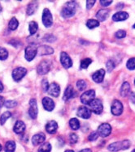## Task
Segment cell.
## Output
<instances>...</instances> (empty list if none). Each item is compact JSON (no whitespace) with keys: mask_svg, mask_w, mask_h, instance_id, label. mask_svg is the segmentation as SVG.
Returning a JSON list of instances; mask_svg holds the SVG:
<instances>
[{"mask_svg":"<svg viewBox=\"0 0 135 152\" xmlns=\"http://www.w3.org/2000/svg\"><path fill=\"white\" fill-rule=\"evenodd\" d=\"M76 7H77V4H76V2H74V1L68 2L62 9V16L65 19L73 17L76 13Z\"/></svg>","mask_w":135,"mask_h":152,"instance_id":"1","label":"cell"},{"mask_svg":"<svg viewBox=\"0 0 135 152\" xmlns=\"http://www.w3.org/2000/svg\"><path fill=\"white\" fill-rule=\"evenodd\" d=\"M129 146H130V142L129 140H125L110 144L108 146V150L110 151L116 152L120 150L129 149Z\"/></svg>","mask_w":135,"mask_h":152,"instance_id":"2","label":"cell"},{"mask_svg":"<svg viewBox=\"0 0 135 152\" xmlns=\"http://www.w3.org/2000/svg\"><path fill=\"white\" fill-rule=\"evenodd\" d=\"M89 106L90 108V111L96 114H101L103 112V106L102 101L99 99H94L89 104Z\"/></svg>","mask_w":135,"mask_h":152,"instance_id":"3","label":"cell"},{"mask_svg":"<svg viewBox=\"0 0 135 152\" xmlns=\"http://www.w3.org/2000/svg\"><path fill=\"white\" fill-rule=\"evenodd\" d=\"M38 53V48L35 45H30L26 47L25 49V59L27 61H31L34 59V58Z\"/></svg>","mask_w":135,"mask_h":152,"instance_id":"4","label":"cell"},{"mask_svg":"<svg viewBox=\"0 0 135 152\" xmlns=\"http://www.w3.org/2000/svg\"><path fill=\"white\" fill-rule=\"evenodd\" d=\"M111 132H112V126H110L108 123H103L99 126L97 133L101 137H105L110 135Z\"/></svg>","mask_w":135,"mask_h":152,"instance_id":"5","label":"cell"},{"mask_svg":"<svg viewBox=\"0 0 135 152\" xmlns=\"http://www.w3.org/2000/svg\"><path fill=\"white\" fill-rule=\"evenodd\" d=\"M94 97H95V91L94 90H88L82 95L81 102L84 104H89L93 99H94Z\"/></svg>","mask_w":135,"mask_h":152,"instance_id":"6","label":"cell"},{"mask_svg":"<svg viewBox=\"0 0 135 152\" xmlns=\"http://www.w3.org/2000/svg\"><path fill=\"white\" fill-rule=\"evenodd\" d=\"M42 23L47 28H50L53 23V17L50 10L45 8L42 13Z\"/></svg>","mask_w":135,"mask_h":152,"instance_id":"7","label":"cell"},{"mask_svg":"<svg viewBox=\"0 0 135 152\" xmlns=\"http://www.w3.org/2000/svg\"><path fill=\"white\" fill-rule=\"evenodd\" d=\"M50 62L47 60H44V61H41L39 65L38 66L37 70L38 73L41 75H44L46 74H47L50 71Z\"/></svg>","mask_w":135,"mask_h":152,"instance_id":"8","label":"cell"},{"mask_svg":"<svg viewBox=\"0 0 135 152\" xmlns=\"http://www.w3.org/2000/svg\"><path fill=\"white\" fill-rule=\"evenodd\" d=\"M38 104L36 99H31L30 101V109H29V115L32 119H35L38 117Z\"/></svg>","mask_w":135,"mask_h":152,"instance_id":"9","label":"cell"},{"mask_svg":"<svg viewBox=\"0 0 135 152\" xmlns=\"http://www.w3.org/2000/svg\"><path fill=\"white\" fill-rule=\"evenodd\" d=\"M27 74V70L24 67H17L12 71V78L13 79L18 82L21 79H23V77Z\"/></svg>","mask_w":135,"mask_h":152,"instance_id":"10","label":"cell"},{"mask_svg":"<svg viewBox=\"0 0 135 152\" xmlns=\"http://www.w3.org/2000/svg\"><path fill=\"white\" fill-rule=\"evenodd\" d=\"M111 111H112V113L114 116H120L123 113V104H121L120 101L116 99L112 103Z\"/></svg>","mask_w":135,"mask_h":152,"instance_id":"11","label":"cell"},{"mask_svg":"<svg viewBox=\"0 0 135 152\" xmlns=\"http://www.w3.org/2000/svg\"><path fill=\"white\" fill-rule=\"evenodd\" d=\"M60 62L65 69H68L73 66V61L67 53L62 52L60 53Z\"/></svg>","mask_w":135,"mask_h":152,"instance_id":"12","label":"cell"},{"mask_svg":"<svg viewBox=\"0 0 135 152\" xmlns=\"http://www.w3.org/2000/svg\"><path fill=\"white\" fill-rule=\"evenodd\" d=\"M77 116L79 117H82L83 119H88L91 116V111L85 106H81L77 109Z\"/></svg>","mask_w":135,"mask_h":152,"instance_id":"13","label":"cell"},{"mask_svg":"<svg viewBox=\"0 0 135 152\" xmlns=\"http://www.w3.org/2000/svg\"><path fill=\"white\" fill-rule=\"evenodd\" d=\"M47 91L50 96L54 97H58L59 96V93H60V87H59V84H57L56 83H53L49 86Z\"/></svg>","mask_w":135,"mask_h":152,"instance_id":"14","label":"cell"},{"mask_svg":"<svg viewBox=\"0 0 135 152\" xmlns=\"http://www.w3.org/2000/svg\"><path fill=\"white\" fill-rule=\"evenodd\" d=\"M42 105L47 111L50 112L55 108V102L49 97H45L42 99Z\"/></svg>","mask_w":135,"mask_h":152,"instance_id":"15","label":"cell"},{"mask_svg":"<svg viewBox=\"0 0 135 152\" xmlns=\"http://www.w3.org/2000/svg\"><path fill=\"white\" fill-rule=\"evenodd\" d=\"M104 75H105V70L103 69H100L99 70L96 71L95 73L93 74L92 75V79L95 83H102L103 81V79H104Z\"/></svg>","mask_w":135,"mask_h":152,"instance_id":"16","label":"cell"},{"mask_svg":"<svg viewBox=\"0 0 135 152\" xmlns=\"http://www.w3.org/2000/svg\"><path fill=\"white\" fill-rule=\"evenodd\" d=\"M46 139V135L43 133H39L37 134L33 135L32 137V143L34 146H38L39 144H42Z\"/></svg>","mask_w":135,"mask_h":152,"instance_id":"17","label":"cell"},{"mask_svg":"<svg viewBox=\"0 0 135 152\" xmlns=\"http://www.w3.org/2000/svg\"><path fill=\"white\" fill-rule=\"evenodd\" d=\"M58 129V124L55 121H50L46 125V130L48 134H56Z\"/></svg>","mask_w":135,"mask_h":152,"instance_id":"18","label":"cell"},{"mask_svg":"<svg viewBox=\"0 0 135 152\" xmlns=\"http://www.w3.org/2000/svg\"><path fill=\"white\" fill-rule=\"evenodd\" d=\"M128 18H129V14L127 12H119L113 15L112 20L114 21H123L126 20Z\"/></svg>","mask_w":135,"mask_h":152,"instance_id":"19","label":"cell"},{"mask_svg":"<svg viewBox=\"0 0 135 152\" xmlns=\"http://www.w3.org/2000/svg\"><path fill=\"white\" fill-rule=\"evenodd\" d=\"M109 16V11L108 10H105V9H102L99 10L96 14V17L98 19V21H104L106 20Z\"/></svg>","mask_w":135,"mask_h":152,"instance_id":"20","label":"cell"},{"mask_svg":"<svg viewBox=\"0 0 135 152\" xmlns=\"http://www.w3.org/2000/svg\"><path fill=\"white\" fill-rule=\"evenodd\" d=\"M24 130H25V124L21 121H17L14 126V132L16 134H22Z\"/></svg>","mask_w":135,"mask_h":152,"instance_id":"21","label":"cell"},{"mask_svg":"<svg viewBox=\"0 0 135 152\" xmlns=\"http://www.w3.org/2000/svg\"><path fill=\"white\" fill-rule=\"evenodd\" d=\"M38 52L39 55H48V54H51L54 53V50L47 45H42L38 49Z\"/></svg>","mask_w":135,"mask_h":152,"instance_id":"22","label":"cell"},{"mask_svg":"<svg viewBox=\"0 0 135 152\" xmlns=\"http://www.w3.org/2000/svg\"><path fill=\"white\" fill-rule=\"evenodd\" d=\"M130 84L128 82H125L120 88V95L122 97H126L130 93Z\"/></svg>","mask_w":135,"mask_h":152,"instance_id":"23","label":"cell"},{"mask_svg":"<svg viewBox=\"0 0 135 152\" xmlns=\"http://www.w3.org/2000/svg\"><path fill=\"white\" fill-rule=\"evenodd\" d=\"M38 2H32V3H30L28 7H27V10H26V13L27 15H31L33 14H34L35 12L37 11V9H38Z\"/></svg>","mask_w":135,"mask_h":152,"instance_id":"24","label":"cell"},{"mask_svg":"<svg viewBox=\"0 0 135 152\" xmlns=\"http://www.w3.org/2000/svg\"><path fill=\"white\" fill-rule=\"evenodd\" d=\"M74 96V90L73 88L69 85L68 86V88H66V90L65 91V94H64V100H68L70 99L71 98H73Z\"/></svg>","mask_w":135,"mask_h":152,"instance_id":"25","label":"cell"},{"mask_svg":"<svg viewBox=\"0 0 135 152\" xmlns=\"http://www.w3.org/2000/svg\"><path fill=\"white\" fill-rule=\"evenodd\" d=\"M16 149V143L13 141H8L5 144V152H14Z\"/></svg>","mask_w":135,"mask_h":152,"instance_id":"26","label":"cell"},{"mask_svg":"<svg viewBox=\"0 0 135 152\" xmlns=\"http://www.w3.org/2000/svg\"><path fill=\"white\" fill-rule=\"evenodd\" d=\"M69 126H70L71 129L73 130H77L80 128V122L76 118H73L69 121Z\"/></svg>","mask_w":135,"mask_h":152,"instance_id":"27","label":"cell"},{"mask_svg":"<svg viewBox=\"0 0 135 152\" xmlns=\"http://www.w3.org/2000/svg\"><path fill=\"white\" fill-rule=\"evenodd\" d=\"M29 29H30V32L31 35L35 34L36 32H37L38 29V23H36L35 21H32V22H30V24H29Z\"/></svg>","mask_w":135,"mask_h":152,"instance_id":"28","label":"cell"},{"mask_svg":"<svg viewBox=\"0 0 135 152\" xmlns=\"http://www.w3.org/2000/svg\"><path fill=\"white\" fill-rule=\"evenodd\" d=\"M50 151H51V145L49 142L43 143L38 149V152H50Z\"/></svg>","mask_w":135,"mask_h":152,"instance_id":"29","label":"cell"},{"mask_svg":"<svg viewBox=\"0 0 135 152\" xmlns=\"http://www.w3.org/2000/svg\"><path fill=\"white\" fill-rule=\"evenodd\" d=\"M86 26L88 27L90 29H93L94 28L99 26V22L96 20H89L86 23Z\"/></svg>","mask_w":135,"mask_h":152,"instance_id":"30","label":"cell"},{"mask_svg":"<svg viewBox=\"0 0 135 152\" xmlns=\"http://www.w3.org/2000/svg\"><path fill=\"white\" fill-rule=\"evenodd\" d=\"M18 25H19V22L16 18H12V20L9 21L8 28L11 30H16L17 28Z\"/></svg>","mask_w":135,"mask_h":152,"instance_id":"31","label":"cell"},{"mask_svg":"<svg viewBox=\"0 0 135 152\" xmlns=\"http://www.w3.org/2000/svg\"><path fill=\"white\" fill-rule=\"evenodd\" d=\"M11 113L10 112H5V113H3L2 115H1V117H0V124L1 125H4V123L6 122V121L11 117Z\"/></svg>","mask_w":135,"mask_h":152,"instance_id":"32","label":"cell"},{"mask_svg":"<svg viewBox=\"0 0 135 152\" xmlns=\"http://www.w3.org/2000/svg\"><path fill=\"white\" fill-rule=\"evenodd\" d=\"M8 57V52L5 48L0 47V60H6Z\"/></svg>","mask_w":135,"mask_h":152,"instance_id":"33","label":"cell"},{"mask_svg":"<svg viewBox=\"0 0 135 152\" xmlns=\"http://www.w3.org/2000/svg\"><path fill=\"white\" fill-rule=\"evenodd\" d=\"M76 87L79 89V91H84L87 87V84L84 80H78L76 82Z\"/></svg>","mask_w":135,"mask_h":152,"instance_id":"34","label":"cell"},{"mask_svg":"<svg viewBox=\"0 0 135 152\" xmlns=\"http://www.w3.org/2000/svg\"><path fill=\"white\" fill-rule=\"evenodd\" d=\"M126 66L129 70H135V58H132L128 60L126 63Z\"/></svg>","mask_w":135,"mask_h":152,"instance_id":"35","label":"cell"},{"mask_svg":"<svg viewBox=\"0 0 135 152\" xmlns=\"http://www.w3.org/2000/svg\"><path fill=\"white\" fill-rule=\"evenodd\" d=\"M91 62H92V59L90 58H85L83 59L82 61H81V67L82 68V69H86V68L88 67L90 64H91Z\"/></svg>","mask_w":135,"mask_h":152,"instance_id":"36","label":"cell"},{"mask_svg":"<svg viewBox=\"0 0 135 152\" xmlns=\"http://www.w3.org/2000/svg\"><path fill=\"white\" fill-rule=\"evenodd\" d=\"M4 105L7 108H12L17 105V102L15 100H7L4 103Z\"/></svg>","mask_w":135,"mask_h":152,"instance_id":"37","label":"cell"},{"mask_svg":"<svg viewBox=\"0 0 135 152\" xmlns=\"http://www.w3.org/2000/svg\"><path fill=\"white\" fill-rule=\"evenodd\" d=\"M43 40L45 41H47V42H53V41H55L56 40V38L55 36H53L52 34H47V35L44 36V37H43Z\"/></svg>","mask_w":135,"mask_h":152,"instance_id":"38","label":"cell"},{"mask_svg":"<svg viewBox=\"0 0 135 152\" xmlns=\"http://www.w3.org/2000/svg\"><path fill=\"white\" fill-rule=\"evenodd\" d=\"M125 36H126V32L124 30H119L116 32V37L118 39H122V38L125 37Z\"/></svg>","mask_w":135,"mask_h":152,"instance_id":"39","label":"cell"},{"mask_svg":"<svg viewBox=\"0 0 135 152\" xmlns=\"http://www.w3.org/2000/svg\"><path fill=\"white\" fill-rule=\"evenodd\" d=\"M106 66H107V69L108 70L109 72H111L115 67V64L114 62L112 61V60H109L108 62H107V64H106Z\"/></svg>","mask_w":135,"mask_h":152,"instance_id":"40","label":"cell"},{"mask_svg":"<svg viewBox=\"0 0 135 152\" xmlns=\"http://www.w3.org/2000/svg\"><path fill=\"white\" fill-rule=\"evenodd\" d=\"M69 140H70V142L72 144L76 143L77 140H78V137H77V135L76 134H71L69 135Z\"/></svg>","mask_w":135,"mask_h":152,"instance_id":"41","label":"cell"},{"mask_svg":"<svg viewBox=\"0 0 135 152\" xmlns=\"http://www.w3.org/2000/svg\"><path fill=\"white\" fill-rule=\"evenodd\" d=\"M98 137H99V134H98L97 132H94V133H92V134H90L89 135L88 139H89V141L93 142V141L97 140Z\"/></svg>","mask_w":135,"mask_h":152,"instance_id":"42","label":"cell"},{"mask_svg":"<svg viewBox=\"0 0 135 152\" xmlns=\"http://www.w3.org/2000/svg\"><path fill=\"white\" fill-rule=\"evenodd\" d=\"M42 89H43L44 91H47L48 90L49 84H48V82H47V79H43L42 80Z\"/></svg>","mask_w":135,"mask_h":152,"instance_id":"43","label":"cell"},{"mask_svg":"<svg viewBox=\"0 0 135 152\" xmlns=\"http://www.w3.org/2000/svg\"><path fill=\"white\" fill-rule=\"evenodd\" d=\"M95 3V0H87L86 1V8L88 9H90L92 7L94 6V4Z\"/></svg>","mask_w":135,"mask_h":152,"instance_id":"44","label":"cell"},{"mask_svg":"<svg viewBox=\"0 0 135 152\" xmlns=\"http://www.w3.org/2000/svg\"><path fill=\"white\" fill-rule=\"evenodd\" d=\"M112 1H104V0H101L100 1V4L103 7H108L110 4H112Z\"/></svg>","mask_w":135,"mask_h":152,"instance_id":"45","label":"cell"},{"mask_svg":"<svg viewBox=\"0 0 135 152\" xmlns=\"http://www.w3.org/2000/svg\"><path fill=\"white\" fill-rule=\"evenodd\" d=\"M10 44H12L13 46L15 47H18L16 44H18L19 45H21V42H20V41H17V40H12V41H10Z\"/></svg>","mask_w":135,"mask_h":152,"instance_id":"46","label":"cell"},{"mask_svg":"<svg viewBox=\"0 0 135 152\" xmlns=\"http://www.w3.org/2000/svg\"><path fill=\"white\" fill-rule=\"evenodd\" d=\"M4 103H5V101H4V99H3V97L0 96V108L2 107V106L4 104Z\"/></svg>","mask_w":135,"mask_h":152,"instance_id":"47","label":"cell"},{"mask_svg":"<svg viewBox=\"0 0 135 152\" xmlns=\"http://www.w3.org/2000/svg\"><path fill=\"white\" fill-rule=\"evenodd\" d=\"M79 152H92L90 149H83L82 151H80Z\"/></svg>","mask_w":135,"mask_h":152,"instance_id":"48","label":"cell"},{"mask_svg":"<svg viewBox=\"0 0 135 152\" xmlns=\"http://www.w3.org/2000/svg\"><path fill=\"white\" fill-rule=\"evenodd\" d=\"M3 91V85L2 83V82L0 81V92H2Z\"/></svg>","mask_w":135,"mask_h":152,"instance_id":"49","label":"cell"},{"mask_svg":"<svg viewBox=\"0 0 135 152\" xmlns=\"http://www.w3.org/2000/svg\"><path fill=\"white\" fill-rule=\"evenodd\" d=\"M65 152H74V151H73V150H67Z\"/></svg>","mask_w":135,"mask_h":152,"instance_id":"50","label":"cell"},{"mask_svg":"<svg viewBox=\"0 0 135 152\" xmlns=\"http://www.w3.org/2000/svg\"><path fill=\"white\" fill-rule=\"evenodd\" d=\"M2 149H3V147H2V146H1V144H0V151H2Z\"/></svg>","mask_w":135,"mask_h":152,"instance_id":"51","label":"cell"},{"mask_svg":"<svg viewBox=\"0 0 135 152\" xmlns=\"http://www.w3.org/2000/svg\"><path fill=\"white\" fill-rule=\"evenodd\" d=\"M2 12V7H1V5H0V12Z\"/></svg>","mask_w":135,"mask_h":152,"instance_id":"52","label":"cell"},{"mask_svg":"<svg viewBox=\"0 0 135 152\" xmlns=\"http://www.w3.org/2000/svg\"><path fill=\"white\" fill-rule=\"evenodd\" d=\"M133 27H134V28H135V23H134V26H133Z\"/></svg>","mask_w":135,"mask_h":152,"instance_id":"53","label":"cell"},{"mask_svg":"<svg viewBox=\"0 0 135 152\" xmlns=\"http://www.w3.org/2000/svg\"><path fill=\"white\" fill-rule=\"evenodd\" d=\"M132 152H135V150H134V151H133Z\"/></svg>","mask_w":135,"mask_h":152,"instance_id":"54","label":"cell"},{"mask_svg":"<svg viewBox=\"0 0 135 152\" xmlns=\"http://www.w3.org/2000/svg\"><path fill=\"white\" fill-rule=\"evenodd\" d=\"M134 84H135V79H134Z\"/></svg>","mask_w":135,"mask_h":152,"instance_id":"55","label":"cell"}]
</instances>
